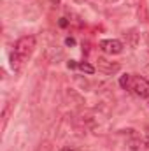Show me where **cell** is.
<instances>
[{"mask_svg":"<svg viewBox=\"0 0 149 151\" xmlns=\"http://www.w3.org/2000/svg\"><path fill=\"white\" fill-rule=\"evenodd\" d=\"M35 44H37V40H35L34 35H23V37H19L16 40V44H14V53L25 62V60L34 53Z\"/></svg>","mask_w":149,"mask_h":151,"instance_id":"1","label":"cell"},{"mask_svg":"<svg viewBox=\"0 0 149 151\" xmlns=\"http://www.w3.org/2000/svg\"><path fill=\"white\" fill-rule=\"evenodd\" d=\"M132 90L140 99H149V81L140 76H132Z\"/></svg>","mask_w":149,"mask_h":151,"instance_id":"2","label":"cell"},{"mask_svg":"<svg viewBox=\"0 0 149 151\" xmlns=\"http://www.w3.org/2000/svg\"><path fill=\"white\" fill-rule=\"evenodd\" d=\"M123 42L121 40H117V39H104V40H100V49L104 51V53H107V55H119V53H123Z\"/></svg>","mask_w":149,"mask_h":151,"instance_id":"3","label":"cell"},{"mask_svg":"<svg viewBox=\"0 0 149 151\" xmlns=\"http://www.w3.org/2000/svg\"><path fill=\"white\" fill-rule=\"evenodd\" d=\"M97 62H98V63H97L98 70L104 72L105 76H114L121 70V63H119V62H109V60H105V58H98Z\"/></svg>","mask_w":149,"mask_h":151,"instance_id":"4","label":"cell"},{"mask_svg":"<svg viewBox=\"0 0 149 151\" xmlns=\"http://www.w3.org/2000/svg\"><path fill=\"white\" fill-rule=\"evenodd\" d=\"M123 35H125V40H126V46H128V47L135 49V47L139 46V42H140V34H139L137 28H130V30H126Z\"/></svg>","mask_w":149,"mask_h":151,"instance_id":"5","label":"cell"},{"mask_svg":"<svg viewBox=\"0 0 149 151\" xmlns=\"http://www.w3.org/2000/svg\"><path fill=\"white\" fill-rule=\"evenodd\" d=\"M65 99H67V102H70V104H74V106H84L86 102H84V97L77 91V90H72V88H69L67 91H65Z\"/></svg>","mask_w":149,"mask_h":151,"instance_id":"6","label":"cell"},{"mask_svg":"<svg viewBox=\"0 0 149 151\" xmlns=\"http://www.w3.org/2000/svg\"><path fill=\"white\" fill-rule=\"evenodd\" d=\"M137 18L140 23H149V9H148V4L142 2L139 7H137Z\"/></svg>","mask_w":149,"mask_h":151,"instance_id":"7","label":"cell"},{"mask_svg":"<svg viewBox=\"0 0 149 151\" xmlns=\"http://www.w3.org/2000/svg\"><path fill=\"white\" fill-rule=\"evenodd\" d=\"M142 144H144V142H142L139 137H132L130 141H126V146H128V150L130 151H140Z\"/></svg>","mask_w":149,"mask_h":151,"instance_id":"8","label":"cell"},{"mask_svg":"<svg viewBox=\"0 0 149 151\" xmlns=\"http://www.w3.org/2000/svg\"><path fill=\"white\" fill-rule=\"evenodd\" d=\"M119 86L123 88V90H128V88H132V76L130 74H123L119 77Z\"/></svg>","mask_w":149,"mask_h":151,"instance_id":"9","label":"cell"},{"mask_svg":"<svg viewBox=\"0 0 149 151\" xmlns=\"http://www.w3.org/2000/svg\"><path fill=\"white\" fill-rule=\"evenodd\" d=\"M79 69L84 72V74H88V76H91V74H95V67L91 65V63H88V62H79Z\"/></svg>","mask_w":149,"mask_h":151,"instance_id":"10","label":"cell"},{"mask_svg":"<svg viewBox=\"0 0 149 151\" xmlns=\"http://www.w3.org/2000/svg\"><path fill=\"white\" fill-rule=\"evenodd\" d=\"M35 151H53V146H51V142L44 141V142H40V144L37 146V150Z\"/></svg>","mask_w":149,"mask_h":151,"instance_id":"11","label":"cell"},{"mask_svg":"<svg viewBox=\"0 0 149 151\" xmlns=\"http://www.w3.org/2000/svg\"><path fill=\"white\" fill-rule=\"evenodd\" d=\"M75 81H77V83H79V84H81L82 88H90V83H88L86 79H81V77H75Z\"/></svg>","mask_w":149,"mask_h":151,"instance_id":"12","label":"cell"},{"mask_svg":"<svg viewBox=\"0 0 149 151\" xmlns=\"http://www.w3.org/2000/svg\"><path fill=\"white\" fill-rule=\"evenodd\" d=\"M58 25H60L62 28H65V27L69 25V19H67V18H60V21H58Z\"/></svg>","mask_w":149,"mask_h":151,"instance_id":"13","label":"cell"},{"mask_svg":"<svg viewBox=\"0 0 149 151\" xmlns=\"http://www.w3.org/2000/svg\"><path fill=\"white\" fill-rule=\"evenodd\" d=\"M65 44H67V46H74L75 40H74L72 37H67V39H65Z\"/></svg>","mask_w":149,"mask_h":151,"instance_id":"14","label":"cell"},{"mask_svg":"<svg viewBox=\"0 0 149 151\" xmlns=\"http://www.w3.org/2000/svg\"><path fill=\"white\" fill-rule=\"evenodd\" d=\"M67 65H69V69H75V67H79V63H75L74 60H70V62H69Z\"/></svg>","mask_w":149,"mask_h":151,"instance_id":"15","label":"cell"},{"mask_svg":"<svg viewBox=\"0 0 149 151\" xmlns=\"http://www.w3.org/2000/svg\"><path fill=\"white\" fill-rule=\"evenodd\" d=\"M144 144H146V146L149 148V127L146 128V141H144Z\"/></svg>","mask_w":149,"mask_h":151,"instance_id":"16","label":"cell"},{"mask_svg":"<svg viewBox=\"0 0 149 151\" xmlns=\"http://www.w3.org/2000/svg\"><path fill=\"white\" fill-rule=\"evenodd\" d=\"M60 151H74V148H72V146H62Z\"/></svg>","mask_w":149,"mask_h":151,"instance_id":"17","label":"cell"},{"mask_svg":"<svg viewBox=\"0 0 149 151\" xmlns=\"http://www.w3.org/2000/svg\"><path fill=\"white\" fill-rule=\"evenodd\" d=\"M130 2H132V4H133V5H137V7H139V5H140V4H142V2H144V0H130Z\"/></svg>","mask_w":149,"mask_h":151,"instance_id":"18","label":"cell"},{"mask_svg":"<svg viewBox=\"0 0 149 151\" xmlns=\"http://www.w3.org/2000/svg\"><path fill=\"white\" fill-rule=\"evenodd\" d=\"M104 2H107V4H116L117 0H104Z\"/></svg>","mask_w":149,"mask_h":151,"instance_id":"19","label":"cell"}]
</instances>
